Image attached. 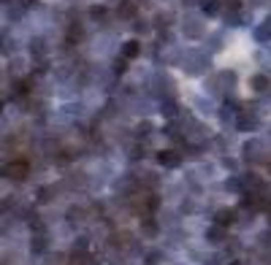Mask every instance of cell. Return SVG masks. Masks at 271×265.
<instances>
[{"label": "cell", "mask_w": 271, "mask_h": 265, "mask_svg": "<svg viewBox=\"0 0 271 265\" xmlns=\"http://www.w3.org/2000/svg\"><path fill=\"white\" fill-rule=\"evenodd\" d=\"M157 162L160 165H168V168H174V165H179V157H176V152H160V154H157Z\"/></svg>", "instance_id": "6da1fadb"}, {"label": "cell", "mask_w": 271, "mask_h": 265, "mask_svg": "<svg viewBox=\"0 0 271 265\" xmlns=\"http://www.w3.org/2000/svg\"><path fill=\"white\" fill-rule=\"evenodd\" d=\"M9 174L14 176V178H25V174H28V165H25V162H14L9 168Z\"/></svg>", "instance_id": "7a4b0ae2"}, {"label": "cell", "mask_w": 271, "mask_h": 265, "mask_svg": "<svg viewBox=\"0 0 271 265\" xmlns=\"http://www.w3.org/2000/svg\"><path fill=\"white\" fill-rule=\"evenodd\" d=\"M233 220H236L233 211H220L217 214V224H233Z\"/></svg>", "instance_id": "277c9868"}, {"label": "cell", "mask_w": 271, "mask_h": 265, "mask_svg": "<svg viewBox=\"0 0 271 265\" xmlns=\"http://www.w3.org/2000/svg\"><path fill=\"white\" fill-rule=\"evenodd\" d=\"M203 11H206V14H214V11H217L214 0H203Z\"/></svg>", "instance_id": "5b68a950"}, {"label": "cell", "mask_w": 271, "mask_h": 265, "mask_svg": "<svg viewBox=\"0 0 271 265\" xmlns=\"http://www.w3.org/2000/svg\"><path fill=\"white\" fill-rule=\"evenodd\" d=\"M136 54H138V44L136 41H128V44L122 46V57L130 60V57H136Z\"/></svg>", "instance_id": "3957f363"}]
</instances>
